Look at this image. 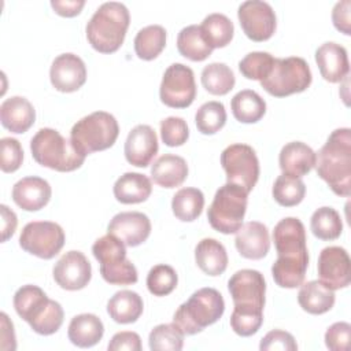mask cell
<instances>
[{
  "label": "cell",
  "instance_id": "cell-1",
  "mask_svg": "<svg viewBox=\"0 0 351 351\" xmlns=\"http://www.w3.org/2000/svg\"><path fill=\"white\" fill-rule=\"evenodd\" d=\"M277 259L271 266L274 282L281 288H296L304 281L308 267L306 230L300 219L287 217L273 230Z\"/></svg>",
  "mask_w": 351,
  "mask_h": 351
},
{
  "label": "cell",
  "instance_id": "cell-2",
  "mask_svg": "<svg viewBox=\"0 0 351 351\" xmlns=\"http://www.w3.org/2000/svg\"><path fill=\"white\" fill-rule=\"evenodd\" d=\"M315 170L328 186L339 196L351 193V130H333L315 154Z\"/></svg>",
  "mask_w": 351,
  "mask_h": 351
},
{
  "label": "cell",
  "instance_id": "cell-3",
  "mask_svg": "<svg viewBox=\"0 0 351 351\" xmlns=\"http://www.w3.org/2000/svg\"><path fill=\"white\" fill-rule=\"evenodd\" d=\"M12 302L16 314L38 335H53L63 324L64 313L62 306L49 299L37 285L27 284L21 287L15 292Z\"/></svg>",
  "mask_w": 351,
  "mask_h": 351
},
{
  "label": "cell",
  "instance_id": "cell-4",
  "mask_svg": "<svg viewBox=\"0 0 351 351\" xmlns=\"http://www.w3.org/2000/svg\"><path fill=\"white\" fill-rule=\"evenodd\" d=\"M129 22L130 15L125 4L103 3L86 23V38L97 52L112 53L123 44Z\"/></svg>",
  "mask_w": 351,
  "mask_h": 351
},
{
  "label": "cell",
  "instance_id": "cell-5",
  "mask_svg": "<svg viewBox=\"0 0 351 351\" xmlns=\"http://www.w3.org/2000/svg\"><path fill=\"white\" fill-rule=\"evenodd\" d=\"M30 151L38 165L62 173L80 169L85 160V156L74 148L70 138L51 128H41L33 136Z\"/></svg>",
  "mask_w": 351,
  "mask_h": 351
},
{
  "label": "cell",
  "instance_id": "cell-6",
  "mask_svg": "<svg viewBox=\"0 0 351 351\" xmlns=\"http://www.w3.org/2000/svg\"><path fill=\"white\" fill-rule=\"evenodd\" d=\"M225 311L222 295L214 288H200L174 313L173 322L184 335H196L215 324Z\"/></svg>",
  "mask_w": 351,
  "mask_h": 351
},
{
  "label": "cell",
  "instance_id": "cell-7",
  "mask_svg": "<svg viewBox=\"0 0 351 351\" xmlns=\"http://www.w3.org/2000/svg\"><path fill=\"white\" fill-rule=\"evenodd\" d=\"M118 134L119 126L115 117L106 111H95L73 125L70 140L74 148L86 156L112 147Z\"/></svg>",
  "mask_w": 351,
  "mask_h": 351
},
{
  "label": "cell",
  "instance_id": "cell-8",
  "mask_svg": "<svg viewBox=\"0 0 351 351\" xmlns=\"http://www.w3.org/2000/svg\"><path fill=\"white\" fill-rule=\"evenodd\" d=\"M92 252L100 263V274L106 282L112 285L137 282V269L126 258V245L119 239L107 233L93 243Z\"/></svg>",
  "mask_w": 351,
  "mask_h": 351
},
{
  "label": "cell",
  "instance_id": "cell-9",
  "mask_svg": "<svg viewBox=\"0 0 351 351\" xmlns=\"http://www.w3.org/2000/svg\"><path fill=\"white\" fill-rule=\"evenodd\" d=\"M248 193L239 185L226 182L214 195L207 210V219L213 229L223 234L236 233L247 211Z\"/></svg>",
  "mask_w": 351,
  "mask_h": 351
},
{
  "label": "cell",
  "instance_id": "cell-10",
  "mask_svg": "<svg viewBox=\"0 0 351 351\" xmlns=\"http://www.w3.org/2000/svg\"><path fill=\"white\" fill-rule=\"evenodd\" d=\"M311 80V70L303 58H274L271 71L261 81V86L274 97H285L306 90Z\"/></svg>",
  "mask_w": 351,
  "mask_h": 351
},
{
  "label": "cell",
  "instance_id": "cell-11",
  "mask_svg": "<svg viewBox=\"0 0 351 351\" xmlns=\"http://www.w3.org/2000/svg\"><path fill=\"white\" fill-rule=\"evenodd\" d=\"M221 165L230 184L241 186L247 193L252 191L259 178V160L252 147L230 144L221 154Z\"/></svg>",
  "mask_w": 351,
  "mask_h": 351
},
{
  "label": "cell",
  "instance_id": "cell-12",
  "mask_svg": "<svg viewBox=\"0 0 351 351\" xmlns=\"http://www.w3.org/2000/svg\"><path fill=\"white\" fill-rule=\"evenodd\" d=\"M228 289L234 304L233 310L263 314L266 282L261 271L252 269L236 271L228 281Z\"/></svg>",
  "mask_w": 351,
  "mask_h": 351
},
{
  "label": "cell",
  "instance_id": "cell-13",
  "mask_svg": "<svg viewBox=\"0 0 351 351\" xmlns=\"http://www.w3.org/2000/svg\"><path fill=\"white\" fill-rule=\"evenodd\" d=\"M64 240V232L56 222L33 221L23 226L19 236V245L37 258L52 259L63 248Z\"/></svg>",
  "mask_w": 351,
  "mask_h": 351
},
{
  "label": "cell",
  "instance_id": "cell-14",
  "mask_svg": "<svg viewBox=\"0 0 351 351\" xmlns=\"http://www.w3.org/2000/svg\"><path fill=\"white\" fill-rule=\"evenodd\" d=\"M160 101L171 108H186L196 97L195 75L191 67L182 63L170 64L159 88Z\"/></svg>",
  "mask_w": 351,
  "mask_h": 351
},
{
  "label": "cell",
  "instance_id": "cell-15",
  "mask_svg": "<svg viewBox=\"0 0 351 351\" xmlns=\"http://www.w3.org/2000/svg\"><path fill=\"white\" fill-rule=\"evenodd\" d=\"M237 16L244 34L252 41H266L276 32V14L271 5L266 1L248 0L241 3Z\"/></svg>",
  "mask_w": 351,
  "mask_h": 351
},
{
  "label": "cell",
  "instance_id": "cell-16",
  "mask_svg": "<svg viewBox=\"0 0 351 351\" xmlns=\"http://www.w3.org/2000/svg\"><path fill=\"white\" fill-rule=\"evenodd\" d=\"M351 261L343 247H325L318 256L317 270L319 281L330 289H340L350 285Z\"/></svg>",
  "mask_w": 351,
  "mask_h": 351
},
{
  "label": "cell",
  "instance_id": "cell-17",
  "mask_svg": "<svg viewBox=\"0 0 351 351\" xmlns=\"http://www.w3.org/2000/svg\"><path fill=\"white\" fill-rule=\"evenodd\" d=\"M55 282L66 291H78L85 288L92 277V266L86 256L80 251H69L55 263Z\"/></svg>",
  "mask_w": 351,
  "mask_h": 351
},
{
  "label": "cell",
  "instance_id": "cell-18",
  "mask_svg": "<svg viewBox=\"0 0 351 351\" xmlns=\"http://www.w3.org/2000/svg\"><path fill=\"white\" fill-rule=\"evenodd\" d=\"M49 80L59 92L70 93L78 90L86 81L84 60L71 52L56 56L49 69Z\"/></svg>",
  "mask_w": 351,
  "mask_h": 351
},
{
  "label": "cell",
  "instance_id": "cell-19",
  "mask_svg": "<svg viewBox=\"0 0 351 351\" xmlns=\"http://www.w3.org/2000/svg\"><path fill=\"white\" fill-rule=\"evenodd\" d=\"M107 233L119 239L128 247L143 244L151 233L149 218L140 211H123L112 217Z\"/></svg>",
  "mask_w": 351,
  "mask_h": 351
},
{
  "label": "cell",
  "instance_id": "cell-20",
  "mask_svg": "<svg viewBox=\"0 0 351 351\" xmlns=\"http://www.w3.org/2000/svg\"><path fill=\"white\" fill-rule=\"evenodd\" d=\"M159 144L155 130L149 125L134 126L125 141V158L136 167H147L158 154Z\"/></svg>",
  "mask_w": 351,
  "mask_h": 351
},
{
  "label": "cell",
  "instance_id": "cell-21",
  "mask_svg": "<svg viewBox=\"0 0 351 351\" xmlns=\"http://www.w3.org/2000/svg\"><path fill=\"white\" fill-rule=\"evenodd\" d=\"M52 189L48 181L41 177H23L12 186L14 203L25 211H38L51 199Z\"/></svg>",
  "mask_w": 351,
  "mask_h": 351
},
{
  "label": "cell",
  "instance_id": "cell-22",
  "mask_svg": "<svg viewBox=\"0 0 351 351\" xmlns=\"http://www.w3.org/2000/svg\"><path fill=\"white\" fill-rule=\"evenodd\" d=\"M234 245L243 258L262 259L270 250L269 230L262 222L250 221L236 232Z\"/></svg>",
  "mask_w": 351,
  "mask_h": 351
},
{
  "label": "cell",
  "instance_id": "cell-23",
  "mask_svg": "<svg viewBox=\"0 0 351 351\" xmlns=\"http://www.w3.org/2000/svg\"><path fill=\"white\" fill-rule=\"evenodd\" d=\"M315 62L321 75L328 82H341L348 75L350 63L347 51L340 44L332 41L324 43L315 51Z\"/></svg>",
  "mask_w": 351,
  "mask_h": 351
},
{
  "label": "cell",
  "instance_id": "cell-24",
  "mask_svg": "<svg viewBox=\"0 0 351 351\" xmlns=\"http://www.w3.org/2000/svg\"><path fill=\"white\" fill-rule=\"evenodd\" d=\"M0 121L11 133H25L36 121V110L26 97L11 96L0 106Z\"/></svg>",
  "mask_w": 351,
  "mask_h": 351
},
{
  "label": "cell",
  "instance_id": "cell-25",
  "mask_svg": "<svg viewBox=\"0 0 351 351\" xmlns=\"http://www.w3.org/2000/svg\"><path fill=\"white\" fill-rule=\"evenodd\" d=\"M278 165L282 174L300 178L315 166V152L302 141H291L281 148Z\"/></svg>",
  "mask_w": 351,
  "mask_h": 351
},
{
  "label": "cell",
  "instance_id": "cell-26",
  "mask_svg": "<svg viewBox=\"0 0 351 351\" xmlns=\"http://www.w3.org/2000/svg\"><path fill=\"white\" fill-rule=\"evenodd\" d=\"M151 177L163 188L180 186L188 177V165L184 158L173 154L159 156L151 166Z\"/></svg>",
  "mask_w": 351,
  "mask_h": 351
},
{
  "label": "cell",
  "instance_id": "cell-27",
  "mask_svg": "<svg viewBox=\"0 0 351 351\" xmlns=\"http://www.w3.org/2000/svg\"><path fill=\"white\" fill-rule=\"evenodd\" d=\"M104 335V326L101 319L95 314H78L71 318L69 324L67 336L69 340L81 348L93 347Z\"/></svg>",
  "mask_w": 351,
  "mask_h": 351
},
{
  "label": "cell",
  "instance_id": "cell-28",
  "mask_svg": "<svg viewBox=\"0 0 351 351\" xmlns=\"http://www.w3.org/2000/svg\"><path fill=\"white\" fill-rule=\"evenodd\" d=\"M114 196L123 204H136L145 202L151 192V180L141 173H125L114 184Z\"/></svg>",
  "mask_w": 351,
  "mask_h": 351
},
{
  "label": "cell",
  "instance_id": "cell-29",
  "mask_svg": "<svg viewBox=\"0 0 351 351\" xmlns=\"http://www.w3.org/2000/svg\"><path fill=\"white\" fill-rule=\"evenodd\" d=\"M195 261L199 269L207 276H219L228 267V254L218 240L203 239L195 248Z\"/></svg>",
  "mask_w": 351,
  "mask_h": 351
},
{
  "label": "cell",
  "instance_id": "cell-30",
  "mask_svg": "<svg viewBox=\"0 0 351 351\" xmlns=\"http://www.w3.org/2000/svg\"><path fill=\"white\" fill-rule=\"evenodd\" d=\"M298 302L300 307L308 314L319 315L333 307L335 292L319 280H313L302 284L298 293Z\"/></svg>",
  "mask_w": 351,
  "mask_h": 351
},
{
  "label": "cell",
  "instance_id": "cell-31",
  "mask_svg": "<svg viewBox=\"0 0 351 351\" xmlns=\"http://www.w3.org/2000/svg\"><path fill=\"white\" fill-rule=\"evenodd\" d=\"M143 308L144 304L141 296L137 292L129 289L115 292L107 303V313L110 318L118 324L136 322L143 314Z\"/></svg>",
  "mask_w": 351,
  "mask_h": 351
},
{
  "label": "cell",
  "instance_id": "cell-32",
  "mask_svg": "<svg viewBox=\"0 0 351 351\" xmlns=\"http://www.w3.org/2000/svg\"><path fill=\"white\" fill-rule=\"evenodd\" d=\"M233 117L241 123H255L261 121L266 112V101L251 89L237 92L230 101Z\"/></svg>",
  "mask_w": 351,
  "mask_h": 351
},
{
  "label": "cell",
  "instance_id": "cell-33",
  "mask_svg": "<svg viewBox=\"0 0 351 351\" xmlns=\"http://www.w3.org/2000/svg\"><path fill=\"white\" fill-rule=\"evenodd\" d=\"M177 49L184 58L193 62H202L213 52V48L203 38L200 25H189L180 30L177 36Z\"/></svg>",
  "mask_w": 351,
  "mask_h": 351
},
{
  "label": "cell",
  "instance_id": "cell-34",
  "mask_svg": "<svg viewBox=\"0 0 351 351\" xmlns=\"http://www.w3.org/2000/svg\"><path fill=\"white\" fill-rule=\"evenodd\" d=\"M200 30L206 43L214 49L223 48L232 41L234 26L233 22L226 15L214 12L203 19Z\"/></svg>",
  "mask_w": 351,
  "mask_h": 351
},
{
  "label": "cell",
  "instance_id": "cell-35",
  "mask_svg": "<svg viewBox=\"0 0 351 351\" xmlns=\"http://www.w3.org/2000/svg\"><path fill=\"white\" fill-rule=\"evenodd\" d=\"M204 195L197 188H181L171 200V210L177 219L182 222L195 221L203 211Z\"/></svg>",
  "mask_w": 351,
  "mask_h": 351
},
{
  "label": "cell",
  "instance_id": "cell-36",
  "mask_svg": "<svg viewBox=\"0 0 351 351\" xmlns=\"http://www.w3.org/2000/svg\"><path fill=\"white\" fill-rule=\"evenodd\" d=\"M166 45V30L160 25H148L134 37L136 55L143 60L155 59Z\"/></svg>",
  "mask_w": 351,
  "mask_h": 351
},
{
  "label": "cell",
  "instance_id": "cell-37",
  "mask_svg": "<svg viewBox=\"0 0 351 351\" xmlns=\"http://www.w3.org/2000/svg\"><path fill=\"white\" fill-rule=\"evenodd\" d=\"M200 77L203 88L215 96H223L229 93L236 82L232 69L228 64L219 62L204 66Z\"/></svg>",
  "mask_w": 351,
  "mask_h": 351
},
{
  "label": "cell",
  "instance_id": "cell-38",
  "mask_svg": "<svg viewBox=\"0 0 351 351\" xmlns=\"http://www.w3.org/2000/svg\"><path fill=\"white\" fill-rule=\"evenodd\" d=\"M310 229L319 240H336L343 232L341 217L332 207H319L311 215Z\"/></svg>",
  "mask_w": 351,
  "mask_h": 351
},
{
  "label": "cell",
  "instance_id": "cell-39",
  "mask_svg": "<svg viewBox=\"0 0 351 351\" xmlns=\"http://www.w3.org/2000/svg\"><path fill=\"white\" fill-rule=\"evenodd\" d=\"M274 200L282 207H293L298 206L306 195V185L304 182L288 174H281L274 181L271 189Z\"/></svg>",
  "mask_w": 351,
  "mask_h": 351
},
{
  "label": "cell",
  "instance_id": "cell-40",
  "mask_svg": "<svg viewBox=\"0 0 351 351\" xmlns=\"http://www.w3.org/2000/svg\"><path fill=\"white\" fill-rule=\"evenodd\" d=\"M196 128L203 134H214L226 123V110L221 101H207L195 114Z\"/></svg>",
  "mask_w": 351,
  "mask_h": 351
},
{
  "label": "cell",
  "instance_id": "cell-41",
  "mask_svg": "<svg viewBox=\"0 0 351 351\" xmlns=\"http://www.w3.org/2000/svg\"><path fill=\"white\" fill-rule=\"evenodd\" d=\"M182 330L173 324L156 325L148 336V344L152 351H180L184 346Z\"/></svg>",
  "mask_w": 351,
  "mask_h": 351
},
{
  "label": "cell",
  "instance_id": "cell-42",
  "mask_svg": "<svg viewBox=\"0 0 351 351\" xmlns=\"http://www.w3.org/2000/svg\"><path fill=\"white\" fill-rule=\"evenodd\" d=\"M273 63H274V58L269 52L255 51V52L247 53L239 62V70L248 80L262 81L271 71Z\"/></svg>",
  "mask_w": 351,
  "mask_h": 351
},
{
  "label": "cell",
  "instance_id": "cell-43",
  "mask_svg": "<svg viewBox=\"0 0 351 351\" xmlns=\"http://www.w3.org/2000/svg\"><path fill=\"white\" fill-rule=\"evenodd\" d=\"M178 282L176 270L169 265L154 266L147 276V288L154 296H166L171 293Z\"/></svg>",
  "mask_w": 351,
  "mask_h": 351
},
{
  "label": "cell",
  "instance_id": "cell-44",
  "mask_svg": "<svg viewBox=\"0 0 351 351\" xmlns=\"http://www.w3.org/2000/svg\"><path fill=\"white\" fill-rule=\"evenodd\" d=\"M189 129L180 117H167L160 121V138L167 147H180L186 143Z\"/></svg>",
  "mask_w": 351,
  "mask_h": 351
},
{
  "label": "cell",
  "instance_id": "cell-45",
  "mask_svg": "<svg viewBox=\"0 0 351 351\" xmlns=\"http://www.w3.org/2000/svg\"><path fill=\"white\" fill-rule=\"evenodd\" d=\"M0 169L3 173L16 171L23 160V149L21 143L12 137L0 140Z\"/></svg>",
  "mask_w": 351,
  "mask_h": 351
},
{
  "label": "cell",
  "instance_id": "cell-46",
  "mask_svg": "<svg viewBox=\"0 0 351 351\" xmlns=\"http://www.w3.org/2000/svg\"><path fill=\"white\" fill-rule=\"evenodd\" d=\"M263 324V314L234 311L230 315V326L234 333L243 337L255 335Z\"/></svg>",
  "mask_w": 351,
  "mask_h": 351
},
{
  "label": "cell",
  "instance_id": "cell-47",
  "mask_svg": "<svg viewBox=\"0 0 351 351\" xmlns=\"http://www.w3.org/2000/svg\"><path fill=\"white\" fill-rule=\"evenodd\" d=\"M350 339L351 325L348 322H335L325 332V344L330 351H347Z\"/></svg>",
  "mask_w": 351,
  "mask_h": 351
},
{
  "label": "cell",
  "instance_id": "cell-48",
  "mask_svg": "<svg viewBox=\"0 0 351 351\" xmlns=\"http://www.w3.org/2000/svg\"><path fill=\"white\" fill-rule=\"evenodd\" d=\"M259 348L262 351H296L298 344L289 332L274 329L265 335V337L261 340Z\"/></svg>",
  "mask_w": 351,
  "mask_h": 351
},
{
  "label": "cell",
  "instance_id": "cell-49",
  "mask_svg": "<svg viewBox=\"0 0 351 351\" xmlns=\"http://www.w3.org/2000/svg\"><path fill=\"white\" fill-rule=\"evenodd\" d=\"M110 351L129 350V351H140L141 350V339L136 332H118L112 336L107 347Z\"/></svg>",
  "mask_w": 351,
  "mask_h": 351
},
{
  "label": "cell",
  "instance_id": "cell-50",
  "mask_svg": "<svg viewBox=\"0 0 351 351\" xmlns=\"http://www.w3.org/2000/svg\"><path fill=\"white\" fill-rule=\"evenodd\" d=\"M350 10H351V1L350 0H343L335 4L333 11H332V22L335 27L344 33L346 36L351 34V19H350Z\"/></svg>",
  "mask_w": 351,
  "mask_h": 351
},
{
  "label": "cell",
  "instance_id": "cell-51",
  "mask_svg": "<svg viewBox=\"0 0 351 351\" xmlns=\"http://www.w3.org/2000/svg\"><path fill=\"white\" fill-rule=\"evenodd\" d=\"M84 5H85L84 0H52L51 1V7L55 10V12L66 18L78 15Z\"/></svg>",
  "mask_w": 351,
  "mask_h": 351
},
{
  "label": "cell",
  "instance_id": "cell-52",
  "mask_svg": "<svg viewBox=\"0 0 351 351\" xmlns=\"http://www.w3.org/2000/svg\"><path fill=\"white\" fill-rule=\"evenodd\" d=\"M1 210V241H7L16 229L18 219L12 210H10L5 204L0 206Z\"/></svg>",
  "mask_w": 351,
  "mask_h": 351
},
{
  "label": "cell",
  "instance_id": "cell-53",
  "mask_svg": "<svg viewBox=\"0 0 351 351\" xmlns=\"http://www.w3.org/2000/svg\"><path fill=\"white\" fill-rule=\"evenodd\" d=\"M1 318V333H0V340H1V350H15L16 343H15V333H14V325L8 319V315L5 313L0 314Z\"/></svg>",
  "mask_w": 351,
  "mask_h": 351
}]
</instances>
